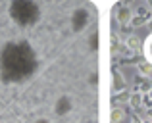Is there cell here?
Wrapping results in <instances>:
<instances>
[{"label":"cell","instance_id":"6da1fadb","mask_svg":"<svg viewBox=\"0 0 152 123\" xmlns=\"http://www.w3.org/2000/svg\"><path fill=\"white\" fill-rule=\"evenodd\" d=\"M37 69V60L27 42H8L0 54V71L8 83L23 81Z\"/></svg>","mask_w":152,"mask_h":123},{"label":"cell","instance_id":"7a4b0ae2","mask_svg":"<svg viewBox=\"0 0 152 123\" xmlns=\"http://www.w3.org/2000/svg\"><path fill=\"white\" fill-rule=\"evenodd\" d=\"M10 15L18 25L27 27V25H33V23L39 21L41 10H39V6L35 2H31V0H15L10 6Z\"/></svg>","mask_w":152,"mask_h":123},{"label":"cell","instance_id":"3957f363","mask_svg":"<svg viewBox=\"0 0 152 123\" xmlns=\"http://www.w3.org/2000/svg\"><path fill=\"white\" fill-rule=\"evenodd\" d=\"M89 12L85 10V8H79V10L73 12V17H71V27H73V31H83L87 25H89Z\"/></svg>","mask_w":152,"mask_h":123},{"label":"cell","instance_id":"277c9868","mask_svg":"<svg viewBox=\"0 0 152 123\" xmlns=\"http://www.w3.org/2000/svg\"><path fill=\"white\" fill-rule=\"evenodd\" d=\"M69 110H71V100L67 96H62L56 102V114H58V116H66Z\"/></svg>","mask_w":152,"mask_h":123},{"label":"cell","instance_id":"5b68a950","mask_svg":"<svg viewBox=\"0 0 152 123\" xmlns=\"http://www.w3.org/2000/svg\"><path fill=\"white\" fill-rule=\"evenodd\" d=\"M118 19H119V23H127L131 19V12L127 10V8H119V12H118Z\"/></svg>","mask_w":152,"mask_h":123},{"label":"cell","instance_id":"8992f818","mask_svg":"<svg viewBox=\"0 0 152 123\" xmlns=\"http://www.w3.org/2000/svg\"><path fill=\"white\" fill-rule=\"evenodd\" d=\"M121 117H123V112H121V110L115 108L114 112H112V123H119V121H121Z\"/></svg>","mask_w":152,"mask_h":123},{"label":"cell","instance_id":"52a82bcc","mask_svg":"<svg viewBox=\"0 0 152 123\" xmlns=\"http://www.w3.org/2000/svg\"><path fill=\"white\" fill-rule=\"evenodd\" d=\"M127 46H129V48H139V46H141V41H139L137 37H129L127 39Z\"/></svg>","mask_w":152,"mask_h":123},{"label":"cell","instance_id":"ba28073f","mask_svg":"<svg viewBox=\"0 0 152 123\" xmlns=\"http://www.w3.org/2000/svg\"><path fill=\"white\" fill-rule=\"evenodd\" d=\"M139 71H141L142 75H150V71H152L150 63H141V66H139Z\"/></svg>","mask_w":152,"mask_h":123},{"label":"cell","instance_id":"9c48e42d","mask_svg":"<svg viewBox=\"0 0 152 123\" xmlns=\"http://www.w3.org/2000/svg\"><path fill=\"white\" fill-rule=\"evenodd\" d=\"M139 102H141V96H133V98H131V104H133V106H137Z\"/></svg>","mask_w":152,"mask_h":123},{"label":"cell","instance_id":"30bf717a","mask_svg":"<svg viewBox=\"0 0 152 123\" xmlns=\"http://www.w3.org/2000/svg\"><path fill=\"white\" fill-rule=\"evenodd\" d=\"M96 42H98V37L94 35V37H93V48H96Z\"/></svg>","mask_w":152,"mask_h":123},{"label":"cell","instance_id":"8fae6325","mask_svg":"<svg viewBox=\"0 0 152 123\" xmlns=\"http://www.w3.org/2000/svg\"><path fill=\"white\" fill-rule=\"evenodd\" d=\"M35 123H48L46 119H39V121H35Z\"/></svg>","mask_w":152,"mask_h":123},{"label":"cell","instance_id":"7c38bea8","mask_svg":"<svg viewBox=\"0 0 152 123\" xmlns=\"http://www.w3.org/2000/svg\"><path fill=\"white\" fill-rule=\"evenodd\" d=\"M142 123H150V121H142Z\"/></svg>","mask_w":152,"mask_h":123}]
</instances>
